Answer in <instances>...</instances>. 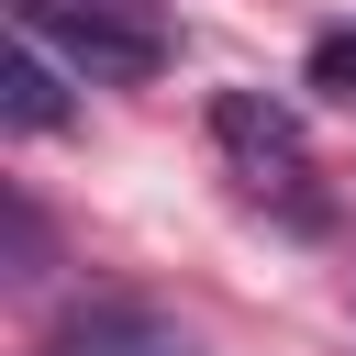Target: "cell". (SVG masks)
<instances>
[{
  "mask_svg": "<svg viewBox=\"0 0 356 356\" xmlns=\"http://www.w3.org/2000/svg\"><path fill=\"white\" fill-rule=\"evenodd\" d=\"M211 145H222V167H234L245 200H267L278 222L323 234V167H312V134H300L289 100H267V89H211Z\"/></svg>",
  "mask_w": 356,
  "mask_h": 356,
  "instance_id": "1",
  "label": "cell"
},
{
  "mask_svg": "<svg viewBox=\"0 0 356 356\" xmlns=\"http://www.w3.org/2000/svg\"><path fill=\"white\" fill-rule=\"evenodd\" d=\"M11 22L89 89H122V78H156L167 67V22L156 0H11Z\"/></svg>",
  "mask_w": 356,
  "mask_h": 356,
  "instance_id": "2",
  "label": "cell"
},
{
  "mask_svg": "<svg viewBox=\"0 0 356 356\" xmlns=\"http://www.w3.org/2000/svg\"><path fill=\"white\" fill-rule=\"evenodd\" d=\"M44 356H178V334H167L156 312H134V300H89Z\"/></svg>",
  "mask_w": 356,
  "mask_h": 356,
  "instance_id": "3",
  "label": "cell"
},
{
  "mask_svg": "<svg viewBox=\"0 0 356 356\" xmlns=\"http://www.w3.org/2000/svg\"><path fill=\"white\" fill-rule=\"evenodd\" d=\"M0 89H11V122H22V134L67 122V89H56V56H44L33 33H22V56H11V78H0Z\"/></svg>",
  "mask_w": 356,
  "mask_h": 356,
  "instance_id": "4",
  "label": "cell"
},
{
  "mask_svg": "<svg viewBox=\"0 0 356 356\" xmlns=\"http://www.w3.org/2000/svg\"><path fill=\"white\" fill-rule=\"evenodd\" d=\"M300 78H312L323 100H345V111H356V22H334V33H312V56H300Z\"/></svg>",
  "mask_w": 356,
  "mask_h": 356,
  "instance_id": "5",
  "label": "cell"
}]
</instances>
